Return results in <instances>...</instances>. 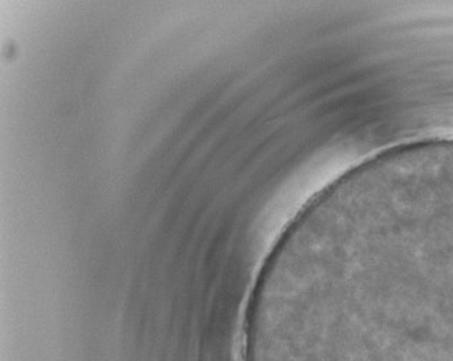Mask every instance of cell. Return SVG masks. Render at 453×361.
I'll return each instance as SVG.
<instances>
[{"label":"cell","mask_w":453,"mask_h":361,"mask_svg":"<svg viewBox=\"0 0 453 361\" xmlns=\"http://www.w3.org/2000/svg\"><path fill=\"white\" fill-rule=\"evenodd\" d=\"M351 263L380 314L373 361H453V238Z\"/></svg>","instance_id":"1"}]
</instances>
